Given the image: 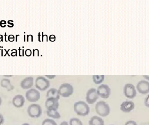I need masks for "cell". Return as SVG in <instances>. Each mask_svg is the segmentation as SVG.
Listing matches in <instances>:
<instances>
[{
    "mask_svg": "<svg viewBox=\"0 0 149 125\" xmlns=\"http://www.w3.org/2000/svg\"><path fill=\"white\" fill-rule=\"evenodd\" d=\"M74 111L81 117H86L90 112V108L88 105L83 101L76 102L74 105Z\"/></svg>",
    "mask_w": 149,
    "mask_h": 125,
    "instance_id": "6da1fadb",
    "label": "cell"
},
{
    "mask_svg": "<svg viewBox=\"0 0 149 125\" xmlns=\"http://www.w3.org/2000/svg\"><path fill=\"white\" fill-rule=\"evenodd\" d=\"M95 110L96 113L102 117H106L110 113L109 105L104 101H100L95 105Z\"/></svg>",
    "mask_w": 149,
    "mask_h": 125,
    "instance_id": "7a4b0ae2",
    "label": "cell"
},
{
    "mask_svg": "<svg viewBox=\"0 0 149 125\" xmlns=\"http://www.w3.org/2000/svg\"><path fill=\"white\" fill-rule=\"evenodd\" d=\"M42 111V107L38 104H31L27 109L28 115L32 118H38L41 117Z\"/></svg>",
    "mask_w": 149,
    "mask_h": 125,
    "instance_id": "3957f363",
    "label": "cell"
},
{
    "mask_svg": "<svg viewBox=\"0 0 149 125\" xmlns=\"http://www.w3.org/2000/svg\"><path fill=\"white\" fill-rule=\"evenodd\" d=\"M60 96L64 98H67L71 96L74 92L73 86L69 83L62 84L58 90Z\"/></svg>",
    "mask_w": 149,
    "mask_h": 125,
    "instance_id": "277c9868",
    "label": "cell"
},
{
    "mask_svg": "<svg viewBox=\"0 0 149 125\" xmlns=\"http://www.w3.org/2000/svg\"><path fill=\"white\" fill-rule=\"evenodd\" d=\"M35 86L41 91H44L50 86V82L44 77H38L35 81Z\"/></svg>",
    "mask_w": 149,
    "mask_h": 125,
    "instance_id": "5b68a950",
    "label": "cell"
},
{
    "mask_svg": "<svg viewBox=\"0 0 149 125\" xmlns=\"http://www.w3.org/2000/svg\"><path fill=\"white\" fill-rule=\"evenodd\" d=\"M123 93L125 97L130 99L134 98L137 94L135 86L130 83L126 84L124 86Z\"/></svg>",
    "mask_w": 149,
    "mask_h": 125,
    "instance_id": "8992f818",
    "label": "cell"
},
{
    "mask_svg": "<svg viewBox=\"0 0 149 125\" xmlns=\"http://www.w3.org/2000/svg\"><path fill=\"white\" fill-rule=\"evenodd\" d=\"M26 99L30 102H36L39 100L41 97L40 92L35 89H30L25 93Z\"/></svg>",
    "mask_w": 149,
    "mask_h": 125,
    "instance_id": "52a82bcc",
    "label": "cell"
},
{
    "mask_svg": "<svg viewBox=\"0 0 149 125\" xmlns=\"http://www.w3.org/2000/svg\"><path fill=\"white\" fill-rule=\"evenodd\" d=\"M96 90L99 97L102 98H108L111 94V89L107 84H102L100 85Z\"/></svg>",
    "mask_w": 149,
    "mask_h": 125,
    "instance_id": "ba28073f",
    "label": "cell"
},
{
    "mask_svg": "<svg viewBox=\"0 0 149 125\" xmlns=\"http://www.w3.org/2000/svg\"><path fill=\"white\" fill-rule=\"evenodd\" d=\"M99 96L97 92V90L95 88L89 89L87 92L86 95V101L89 104H94L99 98Z\"/></svg>",
    "mask_w": 149,
    "mask_h": 125,
    "instance_id": "9c48e42d",
    "label": "cell"
},
{
    "mask_svg": "<svg viewBox=\"0 0 149 125\" xmlns=\"http://www.w3.org/2000/svg\"><path fill=\"white\" fill-rule=\"evenodd\" d=\"M136 89L141 94H148L149 93V82L147 80H141L136 85Z\"/></svg>",
    "mask_w": 149,
    "mask_h": 125,
    "instance_id": "30bf717a",
    "label": "cell"
},
{
    "mask_svg": "<svg viewBox=\"0 0 149 125\" xmlns=\"http://www.w3.org/2000/svg\"><path fill=\"white\" fill-rule=\"evenodd\" d=\"M45 106L47 110L50 109L58 110L59 106L58 100L53 98H48L45 101Z\"/></svg>",
    "mask_w": 149,
    "mask_h": 125,
    "instance_id": "8fae6325",
    "label": "cell"
},
{
    "mask_svg": "<svg viewBox=\"0 0 149 125\" xmlns=\"http://www.w3.org/2000/svg\"><path fill=\"white\" fill-rule=\"evenodd\" d=\"M135 108V104L134 102L130 100H127L122 103L120 105V110L126 113L130 112Z\"/></svg>",
    "mask_w": 149,
    "mask_h": 125,
    "instance_id": "7c38bea8",
    "label": "cell"
},
{
    "mask_svg": "<svg viewBox=\"0 0 149 125\" xmlns=\"http://www.w3.org/2000/svg\"><path fill=\"white\" fill-rule=\"evenodd\" d=\"M25 98L22 95L18 94L15 96L12 100V104L17 108H21L24 105Z\"/></svg>",
    "mask_w": 149,
    "mask_h": 125,
    "instance_id": "4fadbf2b",
    "label": "cell"
},
{
    "mask_svg": "<svg viewBox=\"0 0 149 125\" xmlns=\"http://www.w3.org/2000/svg\"><path fill=\"white\" fill-rule=\"evenodd\" d=\"M34 84V78L31 77H27L24 79L20 84L21 88L24 90H27L31 88Z\"/></svg>",
    "mask_w": 149,
    "mask_h": 125,
    "instance_id": "5bb4252c",
    "label": "cell"
},
{
    "mask_svg": "<svg viewBox=\"0 0 149 125\" xmlns=\"http://www.w3.org/2000/svg\"><path fill=\"white\" fill-rule=\"evenodd\" d=\"M46 97L48 98H53L59 100L60 95L58 93V90L55 88H51L47 92Z\"/></svg>",
    "mask_w": 149,
    "mask_h": 125,
    "instance_id": "9a60e30c",
    "label": "cell"
},
{
    "mask_svg": "<svg viewBox=\"0 0 149 125\" xmlns=\"http://www.w3.org/2000/svg\"><path fill=\"white\" fill-rule=\"evenodd\" d=\"M88 124L89 125H104V121L101 118L95 116L90 118Z\"/></svg>",
    "mask_w": 149,
    "mask_h": 125,
    "instance_id": "2e32d148",
    "label": "cell"
},
{
    "mask_svg": "<svg viewBox=\"0 0 149 125\" xmlns=\"http://www.w3.org/2000/svg\"><path fill=\"white\" fill-rule=\"evenodd\" d=\"M1 85L3 88H6L8 91H12L15 88L10 83V80L7 79H3L1 80Z\"/></svg>",
    "mask_w": 149,
    "mask_h": 125,
    "instance_id": "e0dca14e",
    "label": "cell"
},
{
    "mask_svg": "<svg viewBox=\"0 0 149 125\" xmlns=\"http://www.w3.org/2000/svg\"><path fill=\"white\" fill-rule=\"evenodd\" d=\"M46 114L48 117L55 119H59L61 118V115L58 111V110H56V109H50V110H47Z\"/></svg>",
    "mask_w": 149,
    "mask_h": 125,
    "instance_id": "ac0fdd59",
    "label": "cell"
},
{
    "mask_svg": "<svg viewBox=\"0 0 149 125\" xmlns=\"http://www.w3.org/2000/svg\"><path fill=\"white\" fill-rule=\"evenodd\" d=\"M93 81L96 84H100L104 81V75H93L92 77Z\"/></svg>",
    "mask_w": 149,
    "mask_h": 125,
    "instance_id": "d6986e66",
    "label": "cell"
},
{
    "mask_svg": "<svg viewBox=\"0 0 149 125\" xmlns=\"http://www.w3.org/2000/svg\"><path fill=\"white\" fill-rule=\"evenodd\" d=\"M70 125H83V124L79 119L72 118L70 119Z\"/></svg>",
    "mask_w": 149,
    "mask_h": 125,
    "instance_id": "ffe728a7",
    "label": "cell"
},
{
    "mask_svg": "<svg viewBox=\"0 0 149 125\" xmlns=\"http://www.w3.org/2000/svg\"><path fill=\"white\" fill-rule=\"evenodd\" d=\"M42 125H57V124L53 119L47 118L43 120Z\"/></svg>",
    "mask_w": 149,
    "mask_h": 125,
    "instance_id": "44dd1931",
    "label": "cell"
},
{
    "mask_svg": "<svg viewBox=\"0 0 149 125\" xmlns=\"http://www.w3.org/2000/svg\"><path fill=\"white\" fill-rule=\"evenodd\" d=\"M144 105L146 107L149 108V94L145 98V99H144Z\"/></svg>",
    "mask_w": 149,
    "mask_h": 125,
    "instance_id": "7402d4cb",
    "label": "cell"
},
{
    "mask_svg": "<svg viewBox=\"0 0 149 125\" xmlns=\"http://www.w3.org/2000/svg\"><path fill=\"white\" fill-rule=\"evenodd\" d=\"M124 125H138L137 123L134 120H129L125 123Z\"/></svg>",
    "mask_w": 149,
    "mask_h": 125,
    "instance_id": "603a6c76",
    "label": "cell"
},
{
    "mask_svg": "<svg viewBox=\"0 0 149 125\" xmlns=\"http://www.w3.org/2000/svg\"><path fill=\"white\" fill-rule=\"evenodd\" d=\"M6 24H7V22L4 20H1L0 21V26L2 28H5L7 25Z\"/></svg>",
    "mask_w": 149,
    "mask_h": 125,
    "instance_id": "cb8c5ba5",
    "label": "cell"
},
{
    "mask_svg": "<svg viewBox=\"0 0 149 125\" xmlns=\"http://www.w3.org/2000/svg\"><path fill=\"white\" fill-rule=\"evenodd\" d=\"M13 21L12 20H8V25H7L8 27L9 28H12V27H14V24L13 23Z\"/></svg>",
    "mask_w": 149,
    "mask_h": 125,
    "instance_id": "d4e9b609",
    "label": "cell"
},
{
    "mask_svg": "<svg viewBox=\"0 0 149 125\" xmlns=\"http://www.w3.org/2000/svg\"><path fill=\"white\" fill-rule=\"evenodd\" d=\"M15 37L14 36L12 35H10L8 37V40L10 42L14 41H15Z\"/></svg>",
    "mask_w": 149,
    "mask_h": 125,
    "instance_id": "484cf974",
    "label": "cell"
},
{
    "mask_svg": "<svg viewBox=\"0 0 149 125\" xmlns=\"http://www.w3.org/2000/svg\"><path fill=\"white\" fill-rule=\"evenodd\" d=\"M32 54V52H31V50L30 49H27L25 50V54L26 56L28 57L30 56Z\"/></svg>",
    "mask_w": 149,
    "mask_h": 125,
    "instance_id": "4316f807",
    "label": "cell"
},
{
    "mask_svg": "<svg viewBox=\"0 0 149 125\" xmlns=\"http://www.w3.org/2000/svg\"><path fill=\"white\" fill-rule=\"evenodd\" d=\"M4 122V118L3 116L0 113V125L3 124Z\"/></svg>",
    "mask_w": 149,
    "mask_h": 125,
    "instance_id": "83f0119b",
    "label": "cell"
},
{
    "mask_svg": "<svg viewBox=\"0 0 149 125\" xmlns=\"http://www.w3.org/2000/svg\"><path fill=\"white\" fill-rule=\"evenodd\" d=\"M46 77L49 79H52L56 77V75H45Z\"/></svg>",
    "mask_w": 149,
    "mask_h": 125,
    "instance_id": "f1b7e54d",
    "label": "cell"
},
{
    "mask_svg": "<svg viewBox=\"0 0 149 125\" xmlns=\"http://www.w3.org/2000/svg\"><path fill=\"white\" fill-rule=\"evenodd\" d=\"M11 56L12 57L17 56V50L16 49L15 52H11Z\"/></svg>",
    "mask_w": 149,
    "mask_h": 125,
    "instance_id": "f546056e",
    "label": "cell"
},
{
    "mask_svg": "<svg viewBox=\"0 0 149 125\" xmlns=\"http://www.w3.org/2000/svg\"><path fill=\"white\" fill-rule=\"evenodd\" d=\"M59 125H69L68 122L65 121H63Z\"/></svg>",
    "mask_w": 149,
    "mask_h": 125,
    "instance_id": "4dcf8cb0",
    "label": "cell"
},
{
    "mask_svg": "<svg viewBox=\"0 0 149 125\" xmlns=\"http://www.w3.org/2000/svg\"><path fill=\"white\" fill-rule=\"evenodd\" d=\"M4 50H5V52H6V53H5V55H4V56H6V55H8L9 57L10 56V55L8 53L9 51L10 50V49L8 50H7H7H6L4 49Z\"/></svg>",
    "mask_w": 149,
    "mask_h": 125,
    "instance_id": "1f68e13d",
    "label": "cell"
},
{
    "mask_svg": "<svg viewBox=\"0 0 149 125\" xmlns=\"http://www.w3.org/2000/svg\"><path fill=\"white\" fill-rule=\"evenodd\" d=\"M143 77L145 79L149 81V75H143Z\"/></svg>",
    "mask_w": 149,
    "mask_h": 125,
    "instance_id": "d6a6232c",
    "label": "cell"
},
{
    "mask_svg": "<svg viewBox=\"0 0 149 125\" xmlns=\"http://www.w3.org/2000/svg\"><path fill=\"white\" fill-rule=\"evenodd\" d=\"M3 36L2 35H0V42H3Z\"/></svg>",
    "mask_w": 149,
    "mask_h": 125,
    "instance_id": "836d02e7",
    "label": "cell"
},
{
    "mask_svg": "<svg viewBox=\"0 0 149 125\" xmlns=\"http://www.w3.org/2000/svg\"><path fill=\"white\" fill-rule=\"evenodd\" d=\"M7 33L5 32V34H4V37H5V41L7 42H8V41L7 40V38H6V36H7Z\"/></svg>",
    "mask_w": 149,
    "mask_h": 125,
    "instance_id": "e575fe53",
    "label": "cell"
},
{
    "mask_svg": "<svg viewBox=\"0 0 149 125\" xmlns=\"http://www.w3.org/2000/svg\"><path fill=\"white\" fill-rule=\"evenodd\" d=\"M20 36V35H16V42H17V36Z\"/></svg>",
    "mask_w": 149,
    "mask_h": 125,
    "instance_id": "d590c367",
    "label": "cell"
},
{
    "mask_svg": "<svg viewBox=\"0 0 149 125\" xmlns=\"http://www.w3.org/2000/svg\"><path fill=\"white\" fill-rule=\"evenodd\" d=\"M4 77H12V75H4Z\"/></svg>",
    "mask_w": 149,
    "mask_h": 125,
    "instance_id": "8d00e7d4",
    "label": "cell"
},
{
    "mask_svg": "<svg viewBox=\"0 0 149 125\" xmlns=\"http://www.w3.org/2000/svg\"><path fill=\"white\" fill-rule=\"evenodd\" d=\"M20 49H21V48H19V49H18V50H19V56H21V51H20Z\"/></svg>",
    "mask_w": 149,
    "mask_h": 125,
    "instance_id": "74e56055",
    "label": "cell"
},
{
    "mask_svg": "<svg viewBox=\"0 0 149 125\" xmlns=\"http://www.w3.org/2000/svg\"><path fill=\"white\" fill-rule=\"evenodd\" d=\"M2 102V100L1 98V97H0V106Z\"/></svg>",
    "mask_w": 149,
    "mask_h": 125,
    "instance_id": "f35d334b",
    "label": "cell"
},
{
    "mask_svg": "<svg viewBox=\"0 0 149 125\" xmlns=\"http://www.w3.org/2000/svg\"><path fill=\"white\" fill-rule=\"evenodd\" d=\"M22 125H30L29 124H28V123H24V124H22Z\"/></svg>",
    "mask_w": 149,
    "mask_h": 125,
    "instance_id": "ab89813d",
    "label": "cell"
},
{
    "mask_svg": "<svg viewBox=\"0 0 149 125\" xmlns=\"http://www.w3.org/2000/svg\"><path fill=\"white\" fill-rule=\"evenodd\" d=\"M1 52H2L1 56H3V50L2 49L1 50Z\"/></svg>",
    "mask_w": 149,
    "mask_h": 125,
    "instance_id": "60d3db41",
    "label": "cell"
},
{
    "mask_svg": "<svg viewBox=\"0 0 149 125\" xmlns=\"http://www.w3.org/2000/svg\"><path fill=\"white\" fill-rule=\"evenodd\" d=\"M2 48V47H0V48Z\"/></svg>",
    "mask_w": 149,
    "mask_h": 125,
    "instance_id": "b9f144b4",
    "label": "cell"
},
{
    "mask_svg": "<svg viewBox=\"0 0 149 125\" xmlns=\"http://www.w3.org/2000/svg\"></svg>",
    "mask_w": 149,
    "mask_h": 125,
    "instance_id": "7bdbcfd3",
    "label": "cell"
}]
</instances>
